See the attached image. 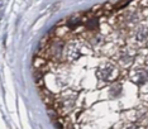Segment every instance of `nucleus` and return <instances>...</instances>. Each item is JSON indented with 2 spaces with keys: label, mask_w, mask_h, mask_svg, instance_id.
<instances>
[{
  "label": "nucleus",
  "mask_w": 148,
  "mask_h": 129,
  "mask_svg": "<svg viewBox=\"0 0 148 129\" xmlns=\"http://www.w3.org/2000/svg\"><path fill=\"white\" fill-rule=\"evenodd\" d=\"M120 71L114 64H106L97 71V76L103 81H115L119 77Z\"/></svg>",
  "instance_id": "f257e3e1"
},
{
  "label": "nucleus",
  "mask_w": 148,
  "mask_h": 129,
  "mask_svg": "<svg viewBox=\"0 0 148 129\" xmlns=\"http://www.w3.org/2000/svg\"><path fill=\"white\" fill-rule=\"evenodd\" d=\"M130 80L138 85H142L148 81V72L143 67H137L130 71Z\"/></svg>",
  "instance_id": "f03ea898"
},
{
  "label": "nucleus",
  "mask_w": 148,
  "mask_h": 129,
  "mask_svg": "<svg viewBox=\"0 0 148 129\" xmlns=\"http://www.w3.org/2000/svg\"><path fill=\"white\" fill-rule=\"evenodd\" d=\"M133 53H130L128 49H122L116 57V61L120 64V67H128L133 62Z\"/></svg>",
  "instance_id": "7ed1b4c3"
},
{
  "label": "nucleus",
  "mask_w": 148,
  "mask_h": 129,
  "mask_svg": "<svg viewBox=\"0 0 148 129\" xmlns=\"http://www.w3.org/2000/svg\"><path fill=\"white\" fill-rule=\"evenodd\" d=\"M80 56V47L76 42H71L69 46H67V49H66V57L67 60H77Z\"/></svg>",
  "instance_id": "20e7f679"
},
{
  "label": "nucleus",
  "mask_w": 148,
  "mask_h": 129,
  "mask_svg": "<svg viewBox=\"0 0 148 129\" xmlns=\"http://www.w3.org/2000/svg\"><path fill=\"white\" fill-rule=\"evenodd\" d=\"M136 39L138 43H144L148 40V27L139 25L136 32Z\"/></svg>",
  "instance_id": "39448f33"
}]
</instances>
